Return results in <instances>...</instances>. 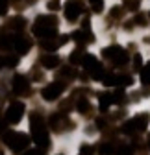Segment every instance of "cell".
<instances>
[{
	"label": "cell",
	"instance_id": "1",
	"mask_svg": "<svg viewBox=\"0 0 150 155\" xmlns=\"http://www.w3.org/2000/svg\"><path fill=\"white\" fill-rule=\"evenodd\" d=\"M56 26H58L56 18H52V17H39L37 22L33 24V33L39 35V37H46L48 39V37H54Z\"/></svg>",
	"mask_w": 150,
	"mask_h": 155
},
{
	"label": "cell",
	"instance_id": "2",
	"mask_svg": "<svg viewBox=\"0 0 150 155\" xmlns=\"http://www.w3.org/2000/svg\"><path fill=\"white\" fill-rule=\"evenodd\" d=\"M102 55L106 57V59L113 61V65H117V67H122V65H126V61H128L126 52H124L121 46H115V45L104 48V50H102Z\"/></svg>",
	"mask_w": 150,
	"mask_h": 155
},
{
	"label": "cell",
	"instance_id": "3",
	"mask_svg": "<svg viewBox=\"0 0 150 155\" xmlns=\"http://www.w3.org/2000/svg\"><path fill=\"white\" fill-rule=\"evenodd\" d=\"M4 140L15 151H24L26 146H28V142H30L28 137H26V135H22V133H8L6 137H4Z\"/></svg>",
	"mask_w": 150,
	"mask_h": 155
},
{
	"label": "cell",
	"instance_id": "4",
	"mask_svg": "<svg viewBox=\"0 0 150 155\" xmlns=\"http://www.w3.org/2000/svg\"><path fill=\"white\" fill-rule=\"evenodd\" d=\"M148 126V114H139L135 118L128 120L124 126H122V131L124 133H134V131H145Z\"/></svg>",
	"mask_w": 150,
	"mask_h": 155
},
{
	"label": "cell",
	"instance_id": "5",
	"mask_svg": "<svg viewBox=\"0 0 150 155\" xmlns=\"http://www.w3.org/2000/svg\"><path fill=\"white\" fill-rule=\"evenodd\" d=\"M22 114H24V105L19 104V102H15V104H11V105L8 107V111H6V120H8L9 124H17L19 120L22 118Z\"/></svg>",
	"mask_w": 150,
	"mask_h": 155
},
{
	"label": "cell",
	"instance_id": "6",
	"mask_svg": "<svg viewBox=\"0 0 150 155\" xmlns=\"http://www.w3.org/2000/svg\"><path fill=\"white\" fill-rule=\"evenodd\" d=\"M84 67H85V70L91 74V76H95V78H100V74H102V65L97 61V57L95 55H84Z\"/></svg>",
	"mask_w": 150,
	"mask_h": 155
},
{
	"label": "cell",
	"instance_id": "7",
	"mask_svg": "<svg viewBox=\"0 0 150 155\" xmlns=\"http://www.w3.org/2000/svg\"><path fill=\"white\" fill-rule=\"evenodd\" d=\"M61 92H63V85L58 83V81H54V83H50V85L45 87L43 98H45L46 102H52V100H58L60 96H61Z\"/></svg>",
	"mask_w": 150,
	"mask_h": 155
},
{
	"label": "cell",
	"instance_id": "8",
	"mask_svg": "<svg viewBox=\"0 0 150 155\" xmlns=\"http://www.w3.org/2000/svg\"><path fill=\"white\" fill-rule=\"evenodd\" d=\"M82 13V6L78 4V0H69L65 4V17L69 21H74V18H78V15Z\"/></svg>",
	"mask_w": 150,
	"mask_h": 155
},
{
	"label": "cell",
	"instance_id": "9",
	"mask_svg": "<svg viewBox=\"0 0 150 155\" xmlns=\"http://www.w3.org/2000/svg\"><path fill=\"white\" fill-rule=\"evenodd\" d=\"M13 46H15L17 54H26L30 50V41L21 35H17V37H13Z\"/></svg>",
	"mask_w": 150,
	"mask_h": 155
},
{
	"label": "cell",
	"instance_id": "10",
	"mask_svg": "<svg viewBox=\"0 0 150 155\" xmlns=\"http://www.w3.org/2000/svg\"><path fill=\"white\" fill-rule=\"evenodd\" d=\"M28 80L24 76H15L13 78V91L17 92V94H22V92H26L28 91Z\"/></svg>",
	"mask_w": 150,
	"mask_h": 155
},
{
	"label": "cell",
	"instance_id": "11",
	"mask_svg": "<svg viewBox=\"0 0 150 155\" xmlns=\"http://www.w3.org/2000/svg\"><path fill=\"white\" fill-rule=\"evenodd\" d=\"M98 102H100V111H107L109 109V105H113L115 104V100H113V94H100V98H98Z\"/></svg>",
	"mask_w": 150,
	"mask_h": 155
},
{
	"label": "cell",
	"instance_id": "12",
	"mask_svg": "<svg viewBox=\"0 0 150 155\" xmlns=\"http://www.w3.org/2000/svg\"><path fill=\"white\" fill-rule=\"evenodd\" d=\"M41 63H43L45 68H56V67L60 65V57L58 55H45L43 59H41Z\"/></svg>",
	"mask_w": 150,
	"mask_h": 155
},
{
	"label": "cell",
	"instance_id": "13",
	"mask_svg": "<svg viewBox=\"0 0 150 155\" xmlns=\"http://www.w3.org/2000/svg\"><path fill=\"white\" fill-rule=\"evenodd\" d=\"M78 111H80V113H87V111H89V102H87L85 98H82V100L78 102Z\"/></svg>",
	"mask_w": 150,
	"mask_h": 155
},
{
	"label": "cell",
	"instance_id": "14",
	"mask_svg": "<svg viewBox=\"0 0 150 155\" xmlns=\"http://www.w3.org/2000/svg\"><path fill=\"white\" fill-rule=\"evenodd\" d=\"M124 2H126V8L128 9H137L139 8V4H141V0H124Z\"/></svg>",
	"mask_w": 150,
	"mask_h": 155
},
{
	"label": "cell",
	"instance_id": "15",
	"mask_svg": "<svg viewBox=\"0 0 150 155\" xmlns=\"http://www.w3.org/2000/svg\"><path fill=\"white\" fill-rule=\"evenodd\" d=\"M91 8L95 11H102L104 8V0H91Z\"/></svg>",
	"mask_w": 150,
	"mask_h": 155
},
{
	"label": "cell",
	"instance_id": "16",
	"mask_svg": "<svg viewBox=\"0 0 150 155\" xmlns=\"http://www.w3.org/2000/svg\"><path fill=\"white\" fill-rule=\"evenodd\" d=\"M100 153H102V155H113V148H111V144H104Z\"/></svg>",
	"mask_w": 150,
	"mask_h": 155
},
{
	"label": "cell",
	"instance_id": "17",
	"mask_svg": "<svg viewBox=\"0 0 150 155\" xmlns=\"http://www.w3.org/2000/svg\"><path fill=\"white\" fill-rule=\"evenodd\" d=\"M117 153L119 155H132V148H130V146H121Z\"/></svg>",
	"mask_w": 150,
	"mask_h": 155
},
{
	"label": "cell",
	"instance_id": "18",
	"mask_svg": "<svg viewBox=\"0 0 150 155\" xmlns=\"http://www.w3.org/2000/svg\"><path fill=\"white\" fill-rule=\"evenodd\" d=\"M143 81L145 83H150V65L143 70Z\"/></svg>",
	"mask_w": 150,
	"mask_h": 155
},
{
	"label": "cell",
	"instance_id": "19",
	"mask_svg": "<svg viewBox=\"0 0 150 155\" xmlns=\"http://www.w3.org/2000/svg\"><path fill=\"white\" fill-rule=\"evenodd\" d=\"M61 4H60V0H52V2H48V9H60Z\"/></svg>",
	"mask_w": 150,
	"mask_h": 155
},
{
	"label": "cell",
	"instance_id": "20",
	"mask_svg": "<svg viewBox=\"0 0 150 155\" xmlns=\"http://www.w3.org/2000/svg\"><path fill=\"white\" fill-rule=\"evenodd\" d=\"M134 67L135 68H141V55H135L134 57Z\"/></svg>",
	"mask_w": 150,
	"mask_h": 155
},
{
	"label": "cell",
	"instance_id": "21",
	"mask_svg": "<svg viewBox=\"0 0 150 155\" xmlns=\"http://www.w3.org/2000/svg\"><path fill=\"white\" fill-rule=\"evenodd\" d=\"M22 155H41V151H37V150H24Z\"/></svg>",
	"mask_w": 150,
	"mask_h": 155
},
{
	"label": "cell",
	"instance_id": "22",
	"mask_svg": "<svg viewBox=\"0 0 150 155\" xmlns=\"http://www.w3.org/2000/svg\"><path fill=\"white\" fill-rule=\"evenodd\" d=\"M6 61H8L6 65H9V67H15V65H17V57H8Z\"/></svg>",
	"mask_w": 150,
	"mask_h": 155
},
{
	"label": "cell",
	"instance_id": "23",
	"mask_svg": "<svg viewBox=\"0 0 150 155\" xmlns=\"http://www.w3.org/2000/svg\"><path fill=\"white\" fill-rule=\"evenodd\" d=\"M2 65H4V59H0V68H2Z\"/></svg>",
	"mask_w": 150,
	"mask_h": 155
},
{
	"label": "cell",
	"instance_id": "24",
	"mask_svg": "<svg viewBox=\"0 0 150 155\" xmlns=\"http://www.w3.org/2000/svg\"><path fill=\"white\" fill-rule=\"evenodd\" d=\"M148 144H150V137H148Z\"/></svg>",
	"mask_w": 150,
	"mask_h": 155
},
{
	"label": "cell",
	"instance_id": "25",
	"mask_svg": "<svg viewBox=\"0 0 150 155\" xmlns=\"http://www.w3.org/2000/svg\"><path fill=\"white\" fill-rule=\"evenodd\" d=\"M0 155H4V153H2V151H0Z\"/></svg>",
	"mask_w": 150,
	"mask_h": 155
}]
</instances>
